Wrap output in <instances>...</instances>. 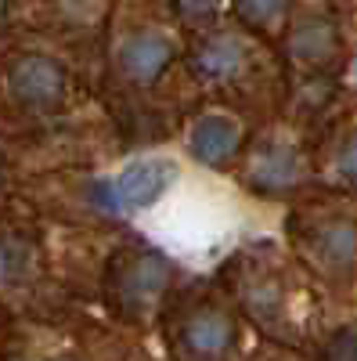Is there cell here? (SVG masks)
Instances as JSON below:
<instances>
[{
    "instance_id": "1",
    "label": "cell",
    "mask_w": 357,
    "mask_h": 361,
    "mask_svg": "<svg viewBox=\"0 0 357 361\" xmlns=\"http://www.w3.org/2000/svg\"><path fill=\"white\" fill-rule=\"evenodd\" d=\"M177 180V163L170 159H141L130 163L115 180L94 185V199L112 209V214H141V209L156 206Z\"/></svg>"
},
{
    "instance_id": "2",
    "label": "cell",
    "mask_w": 357,
    "mask_h": 361,
    "mask_svg": "<svg viewBox=\"0 0 357 361\" xmlns=\"http://www.w3.org/2000/svg\"><path fill=\"white\" fill-rule=\"evenodd\" d=\"M8 87H11V98L29 109H54L65 98V69L44 54H29L22 62H15Z\"/></svg>"
},
{
    "instance_id": "3",
    "label": "cell",
    "mask_w": 357,
    "mask_h": 361,
    "mask_svg": "<svg viewBox=\"0 0 357 361\" xmlns=\"http://www.w3.org/2000/svg\"><path fill=\"white\" fill-rule=\"evenodd\" d=\"M173 58V40L159 29H137L119 44V69L134 83H152Z\"/></svg>"
},
{
    "instance_id": "4",
    "label": "cell",
    "mask_w": 357,
    "mask_h": 361,
    "mask_svg": "<svg viewBox=\"0 0 357 361\" xmlns=\"http://www.w3.org/2000/svg\"><path fill=\"white\" fill-rule=\"evenodd\" d=\"M300 173H303V163H300L296 148L263 145V148H256V156L249 163V185L256 192H267V195H282L300 180Z\"/></svg>"
},
{
    "instance_id": "5",
    "label": "cell",
    "mask_w": 357,
    "mask_h": 361,
    "mask_svg": "<svg viewBox=\"0 0 357 361\" xmlns=\"http://www.w3.org/2000/svg\"><path fill=\"white\" fill-rule=\"evenodd\" d=\"M163 289H166V264L156 253L134 257L123 271H119V304L130 314L152 307Z\"/></svg>"
},
{
    "instance_id": "6",
    "label": "cell",
    "mask_w": 357,
    "mask_h": 361,
    "mask_svg": "<svg viewBox=\"0 0 357 361\" xmlns=\"http://www.w3.org/2000/svg\"><path fill=\"white\" fill-rule=\"evenodd\" d=\"M238 148V123L231 116H220V112H210L195 119V127L188 134V152L206 163V166H224Z\"/></svg>"
},
{
    "instance_id": "7",
    "label": "cell",
    "mask_w": 357,
    "mask_h": 361,
    "mask_svg": "<svg viewBox=\"0 0 357 361\" xmlns=\"http://www.w3.org/2000/svg\"><path fill=\"white\" fill-rule=\"evenodd\" d=\"M242 66H246V44L238 37H227V33L202 40L195 58H192V69L202 80H231L242 73Z\"/></svg>"
},
{
    "instance_id": "8",
    "label": "cell",
    "mask_w": 357,
    "mask_h": 361,
    "mask_svg": "<svg viewBox=\"0 0 357 361\" xmlns=\"http://www.w3.org/2000/svg\"><path fill=\"white\" fill-rule=\"evenodd\" d=\"M181 340L192 354H224L234 343V322L217 307H202L184 322Z\"/></svg>"
},
{
    "instance_id": "9",
    "label": "cell",
    "mask_w": 357,
    "mask_h": 361,
    "mask_svg": "<svg viewBox=\"0 0 357 361\" xmlns=\"http://www.w3.org/2000/svg\"><path fill=\"white\" fill-rule=\"evenodd\" d=\"M332 47H336V33H332V25L321 22V18L296 25L292 37H289V51L300 58V62H321V58L332 54Z\"/></svg>"
},
{
    "instance_id": "10",
    "label": "cell",
    "mask_w": 357,
    "mask_h": 361,
    "mask_svg": "<svg viewBox=\"0 0 357 361\" xmlns=\"http://www.w3.org/2000/svg\"><path fill=\"white\" fill-rule=\"evenodd\" d=\"M318 253L325 264L346 267L357 260V228L353 224H329L318 235Z\"/></svg>"
},
{
    "instance_id": "11",
    "label": "cell",
    "mask_w": 357,
    "mask_h": 361,
    "mask_svg": "<svg viewBox=\"0 0 357 361\" xmlns=\"http://www.w3.org/2000/svg\"><path fill=\"white\" fill-rule=\"evenodd\" d=\"M29 264V250L11 238H0V286H11L22 279V271Z\"/></svg>"
},
{
    "instance_id": "12",
    "label": "cell",
    "mask_w": 357,
    "mask_h": 361,
    "mask_svg": "<svg viewBox=\"0 0 357 361\" xmlns=\"http://www.w3.org/2000/svg\"><path fill=\"white\" fill-rule=\"evenodd\" d=\"M285 8H289V0H234V11H238V18L249 22V25L275 22Z\"/></svg>"
},
{
    "instance_id": "13",
    "label": "cell",
    "mask_w": 357,
    "mask_h": 361,
    "mask_svg": "<svg viewBox=\"0 0 357 361\" xmlns=\"http://www.w3.org/2000/svg\"><path fill=\"white\" fill-rule=\"evenodd\" d=\"M336 170H339V177L346 180V185H357V137H350V141L339 145Z\"/></svg>"
},
{
    "instance_id": "14",
    "label": "cell",
    "mask_w": 357,
    "mask_h": 361,
    "mask_svg": "<svg viewBox=\"0 0 357 361\" xmlns=\"http://www.w3.org/2000/svg\"><path fill=\"white\" fill-rule=\"evenodd\" d=\"M177 11H181L184 18L192 22H206V18H213L217 8H220V0H173Z\"/></svg>"
},
{
    "instance_id": "15",
    "label": "cell",
    "mask_w": 357,
    "mask_h": 361,
    "mask_svg": "<svg viewBox=\"0 0 357 361\" xmlns=\"http://www.w3.org/2000/svg\"><path fill=\"white\" fill-rule=\"evenodd\" d=\"M329 357H357V333H350V336H339L329 350H325Z\"/></svg>"
},
{
    "instance_id": "16",
    "label": "cell",
    "mask_w": 357,
    "mask_h": 361,
    "mask_svg": "<svg viewBox=\"0 0 357 361\" xmlns=\"http://www.w3.org/2000/svg\"><path fill=\"white\" fill-rule=\"evenodd\" d=\"M58 4H62V11L65 15H73V18H83V15H91L101 0H58Z\"/></svg>"
},
{
    "instance_id": "17",
    "label": "cell",
    "mask_w": 357,
    "mask_h": 361,
    "mask_svg": "<svg viewBox=\"0 0 357 361\" xmlns=\"http://www.w3.org/2000/svg\"><path fill=\"white\" fill-rule=\"evenodd\" d=\"M353 80H357V58H353Z\"/></svg>"
}]
</instances>
